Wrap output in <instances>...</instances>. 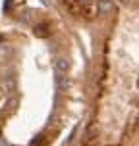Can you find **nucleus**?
Returning <instances> with one entry per match:
<instances>
[{"label":"nucleus","instance_id":"5","mask_svg":"<svg viewBox=\"0 0 139 146\" xmlns=\"http://www.w3.org/2000/svg\"><path fill=\"white\" fill-rule=\"evenodd\" d=\"M35 35L37 36H46L48 35V27H46V25H37L35 27Z\"/></svg>","mask_w":139,"mask_h":146},{"label":"nucleus","instance_id":"8","mask_svg":"<svg viewBox=\"0 0 139 146\" xmlns=\"http://www.w3.org/2000/svg\"><path fill=\"white\" fill-rule=\"evenodd\" d=\"M81 2H89V0H81Z\"/></svg>","mask_w":139,"mask_h":146},{"label":"nucleus","instance_id":"2","mask_svg":"<svg viewBox=\"0 0 139 146\" xmlns=\"http://www.w3.org/2000/svg\"><path fill=\"white\" fill-rule=\"evenodd\" d=\"M68 69H70V62H68V58H58L56 60V73H58V75H66Z\"/></svg>","mask_w":139,"mask_h":146},{"label":"nucleus","instance_id":"7","mask_svg":"<svg viewBox=\"0 0 139 146\" xmlns=\"http://www.w3.org/2000/svg\"><path fill=\"white\" fill-rule=\"evenodd\" d=\"M43 2H44V4H48V0H43Z\"/></svg>","mask_w":139,"mask_h":146},{"label":"nucleus","instance_id":"6","mask_svg":"<svg viewBox=\"0 0 139 146\" xmlns=\"http://www.w3.org/2000/svg\"><path fill=\"white\" fill-rule=\"evenodd\" d=\"M15 104H17V98H10V102H8V108H15Z\"/></svg>","mask_w":139,"mask_h":146},{"label":"nucleus","instance_id":"3","mask_svg":"<svg viewBox=\"0 0 139 146\" xmlns=\"http://www.w3.org/2000/svg\"><path fill=\"white\" fill-rule=\"evenodd\" d=\"M2 85H4V90H6V92H14V90H15V77H14V75L4 77Z\"/></svg>","mask_w":139,"mask_h":146},{"label":"nucleus","instance_id":"4","mask_svg":"<svg viewBox=\"0 0 139 146\" xmlns=\"http://www.w3.org/2000/svg\"><path fill=\"white\" fill-rule=\"evenodd\" d=\"M56 85H58L60 90H64V88L68 87V77H66V75H58V73H56Z\"/></svg>","mask_w":139,"mask_h":146},{"label":"nucleus","instance_id":"1","mask_svg":"<svg viewBox=\"0 0 139 146\" xmlns=\"http://www.w3.org/2000/svg\"><path fill=\"white\" fill-rule=\"evenodd\" d=\"M97 10L101 14H110V12H114V2H110V0H99L97 2Z\"/></svg>","mask_w":139,"mask_h":146}]
</instances>
